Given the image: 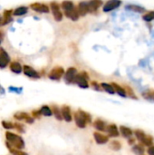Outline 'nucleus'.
Returning a JSON list of instances; mask_svg holds the SVG:
<instances>
[{
	"label": "nucleus",
	"mask_w": 154,
	"mask_h": 155,
	"mask_svg": "<svg viewBox=\"0 0 154 155\" xmlns=\"http://www.w3.org/2000/svg\"><path fill=\"white\" fill-rule=\"evenodd\" d=\"M73 120L74 121L76 126L81 129L86 128L87 124H91L93 122L92 115L89 113H87L84 110H81V109H79L74 113Z\"/></svg>",
	"instance_id": "obj_1"
},
{
	"label": "nucleus",
	"mask_w": 154,
	"mask_h": 155,
	"mask_svg": "<svg viewBox=\"0 0 154 155\" xmlns=\"http://www.w3.org/2000/svg\"><path fill=\"white\" fill-rule=\"evenodd\" d=\"M5 143L10 145L12 148H15L19 150H23L25 148V143L21 135L6 131V133L5 134Z\"/></svg>",
	"instance_id": "obj_2"
},
{
	"label": "nucleus",
	"mask_w": 154,
	"mask_h": 155,
	"mask_svg": "<svg viewBox=\"0 0 154 155\" xmlns=\"http://www.w3.org/2000/svg\"><path fill=\"white\" fill-rule=\"evenodd\" d=\"M133 134H135L136 139L141 143V144L144 145V146H152L153 143V137L152 135H147L143 130L140 129H136L133 133Z\"/></svg>",
	"instance_id": "obj_3"
},
{
	"label": "nucleus",
	"mask_w": 154,
	"mask_h": 155,
	"mask_svg": "<svg viewBox=\"0 0 154 155\" xmlns=\"http://www.w3.org/2000/svg\"><path fill=\"white\" fill-rule=\"evenodd\" d=\"M74 84H77L82 89H88L90 87V84H89V74L85 71L78 73L76 74V76H75Z\"/></svg>",
	"instance_id": "obj_4"
},
{
	"label": "nucleus",
	"mask_w": 154,
	"mask_h": 155,
	"mask_svg": "<svg viewBox=\"0 0 154 155\" xmlns=\"http://www.w3.org/2000/svg\"><path fill=\"white\" fill-rule=\"evenodd\" d=\"M64 72L65 71L62 66H55L49 72L48 78L52 81H60L63 78Z\"/></svg>",
	"instance_id": "obj_5"
},
{
	"label": "nucleus",
	"mask_w": 154,
	"mask_h": 155,
	"mask_svg": "<svg viewBox=\"0 0 154 155\" xmlns=\"http://www.w3.org/2000/svg\"><path fill=\"white\" fill-rule=\"evenodd\" d=\"M14 118L18 122H24L27 124H33L34 123V119L25 112H17L14 114Z\"/></svg>",
	"instance_id": "obj_6"
},
{
	"label": "nucleus",
	"mask_w": 154,
	"mask_h": 155,
	"mask_svg": "<svg viewBox=\"0 0 154 155\" xmlns=\"http://www.w3.org/2000/svg\"><path fill=\"white\" fill-rule=\"evenodd\" d=\"M77 74H78V72L75 67H69L66 70V72H64V74L63 76L65 84H73L74 83V79H75V76Z\"/></svg>",
	"instance_id": "obj_7"
},
{
	"label": "nucleus",
	"mask_w": 154,
	"mask_h": 155,
	"mask_svg": "<svg viewBox=\"0 0 154 155\" xmlns=\"http://www.w3.org/2000/svg\"><path fill=\"white\" fill-rule=\"evenodd\" d=\"M50 7H51V10H52V13H53V16L54 18V20L56 22H61L63 20V13L60 9V5L54 1V2H51L50 3Z\"/></svg>",
	"instance_id": "obj_8"
},
{
	"label": "nucleus",
	"mask_w": 154,
	"mask_h": 155,
	"mask_svg": "<svg viewBox=\"0 0 154 155\" xmlns=\"http://www.w3.org/2000/svg\"><path fill=\"white\" fill-rule=\"evenodd\" d=\"M121 5H122L121 0H108L103 6V11L104 13H109L111 11L117 9L119 6H121Z\"/></svg>",
	"instance_id": "obj_9"
},
{
	"label": "nucleus",
	"mask_w": 154,
	"mask_h": 155,
	"mask_svg": "<svg viewBox=\"0 0 154 155\" xmlns=\"http://www.w3.org/2000/svg\"><path fill=\"white\" fill-rule=\"evenodd\" d=\"M30 8L36 12V13H40V14H48L50 9H49V6L46 5L45 4H42V3H39V2H34V3H32L30 5Z\"/></svg>",
	"instance_id": "obj_10"
},
{
	"label": "nucleus",
	"mask_w": 154,
	"mask_h": 155,
	"mask_svg": "<svg viewBox=\"0 0 154 155\" xmlns=\"http://www.w3.org/2000/svg\"><path fill=\"white\" fill-rule=\"evenodd\" d=\"M23 73L25 76H27L28 78H31V79H39L41 77L40 74L34 70L33 67H31L30 65H24L23 66Z\"/></svg>",
	"instance_id": "obj_11"
},
{
	"label": "nucleus",
	"mask_w": 154,
	"mask_h": 155,
	"mask_svg": "<svg viewBox=\"0 0 154 155\" xmlns=\"http://www.w3.org/2000/svg\"><path fill=\"white\" fill-rule=\"evenodd\" d=\"M10 63H11V58L8 53L5 49L1 48L0 49V69L6 68Z\"/></svg>",
	"instance_id": "obj_12"
},
{
	"label": "nucleus",
	"mask_w": 154,
	"mask_h": 155,
	"mask_svg": "<svg viewBox=\"0 0 154 155\" xmlns=\"http://www.w3.org/2000/svg\"><path fill=\"white\" fill-rule=\"evenodd\" d=\"M60 109H61L63 120H64L66 123H71L73 121V114H72L71 107L68 105H63Z\"/></svg>",
	"instance_id": "obj_13"
},
{
	"label": "nucleus",
	"mask_w": 154,
	"mask_h": 155,
	"mask_svg": "<svg viewBox=\"0 0 154 155\" xmlns=\"http://www.w3.org/2000/svg\"><path fill=\"white\" fill-rule=\"evenodd\" d=\"M93 139L95 141V143L99 145H103L109 142V137L108 135H105L100 132H94L93 133Z\"/></svg>",
	"instance_id": "obj_14"
},
{
	"label": "nucleus",
	"mask_w": 154,
	"mask_h": 155,
	"mask_svg": "<svg viewBox=\"0 0 154 155\" xmlns=\"http://www.w3.org/2000/svg\"><path fill=\"white\" fill-rule=\"evenodd\" d=\"M105 132L108 134V137H112V138H115V137H118L120 136V132H119V129L117 127L116 124H108L106 126V130Z\"/></svg>",
	"instance_id": "obj_15"
},
{
	"label": "nucleus",
	"mask_w": 154,
	"mask_h": 155,
	"mask_svg": "<svg viewBox=\"0 0 154 155\" xmlns=\"http://www.w3.org/2000/svg\"><path fill=\"white\" fill-rule=\"evenodd\" d=\"M87 4L89 8V13H94L103 5V0H90L87 2Z\"/></svg>",
	"instance_id": "obj_16"
},
{
	"label": "nucleus",
	"mask_w": 154,
	"mask_h": 155,
	"mask_svg": "<svg viewBox=\"0 0 154 155\" xmlns=\"http://www.w3.org/2000/svg\"><path fill=\"white\" fill-rule=\"evenodd\" d=\"M78 14L80 16H85L89 13V8H88V4L86 1H82L78 4V6L76 7Z\"/></svg>",
	"instance_id": "obj_17"
},
{
	"label": "nucleus",
	"mask_w": 154,
	"mask_h": 155,
	"mask_svg": "<svg viewBox=\"0 0 154 155\" xmlns=\"http://www.w3.org/2000/svg\"><path fill=\"white\" fill-rule=\"evenodd\" d=\"M9 69L12 73L15 74H20L23 73V66L22 64L19 63V62H16V61H14V62H11L9 64Z\"/></svg>",
	"instance_id": "obj_18"
},
{
	"label": "nucleus",
	"mask_w": 154,
	"mask_h": 155,
	"mask_svg": "<svg viewBox=\"0 0 154 155\" xmlns=\"http://www.w3.org/2000/svg\"><path fill=\"white\" fill-rule=\"evenodd\" d=\"M13 21V10H5L2 15V25H5Z\"/></svg>",
	"instance_id": "obj_19"
},
{
	"label": "nucleus",
	"mask_w": 154,
	"mask_h": 155,
	"mask_svg": "<svg viewBox=\"0 0 154 155\" xmlns=\"http://www.w3.org/2000/svg\"><path fill=\"white\" fill-rule=\"evenodd\" d=\"M119 132H120V134L126 138V139H129L131 138L133 135V132L131 128L127 127V126H124V125H121L120 128H119Z\"/></svg>",
	"instance_id": "obj_20"
},
{
	"label": "nucleus",
	"mask_w": 154,
	"mask_h": 155,
	"mask_svg": "<svg viewBox=\"0 0 154 155\" xmlns=\"http://www.w3.org/2000/svg\"><path fill=\"white\" fill-rule=\"evenodd\" d=\"M93 127H94L98 132H100V133H101V132H105L106 126H107L106 123H105L104 121L101 120V119H96V120L93 122Z\"/></svg>",
	"instance_id": "obj_21"
},
{
	"label": "nucleus",
	"mask_w": 154,
	"mask_h": 155,
	"mask_svg": "<svg viewBox=\"0 0 154 155\" xmlns=\"http://www.w3.org/2000/svg\"><path fill=\"white\" fill-rule=\"evenodd\" d=\"M60 6L63 8V10L64 11V13L70 12V11H72L73 9L75 8V5H74V2L73 1H70V0H64V1H63Z\"/></svg>",
	"instance_id": "obj_22"
},
{
	"label": "nucleus",
	"mask_w": 154,
	"mask_h": 155,
	"mask_svg": "<svg viewBox=\"0 0 154 155\" xmlns=\"http://www.w3.org/2000/svg\"><path fill=\"white\" fill-rule=\"evenodd\" d=\"M112 85H113V89H114V92H115L118 95H120L121 97H123V98L127 97L126 93H125V90H124V88H123V86H121L120 84H116V83H112Z\"/></svg>",
	"instance_id": "obj_23"
},
{
	"label": "nucleus",
	"mask_w": 154,
	"mask_h": 155,
	"mask_svg": "<svg viewBox=\"0 0 154 155\" xmlns=\"http://www.w3.org/2000/svg\"><path fill=\"white\" fill-rule=\"evenodd\" d=\"M64 15H65V16H66L67 18L71 19V20L74 21V22L77 21V20L79 19V17H80V15H79V14H78V11H77V8H76V7H75L74 9H73L72 11H70V12L64 13Z\"/></svg>",
	"instance_id": "obj_24"
},
{
	"label": "nucleus",
	"mask_w": 154,
	"mask_h": 155,
	"mask_svg": "<svg viewBox=\"0 0 154 155\" xmlns=\"http://www.w3.org/2000/svg\"><path fill=\"white\" fill-rule=\"evenodd\" d=\"M125 9L129 10V11H132V12H135V13H143V12H145V8L141 6V5H127L125 6Z\"/></svg>",
	"instance_id": "obj_25"
},
{
	"label": "nucleus",
	"mask_w": 154,
	"mask_h": 155,
	"mask_svg": "<svg viewBox=\"0 0 154 155\" xmlns=\"http://www.w3.org/2000/svg\"><path fill=\"white\" fill-rule=\"evenodd\" d=\"M51 110H52L53 115L55 117L56 120H58V121H62V120H63L62 114H61V109H60L56 104H52Z\"/></svg>",
	"instance_id": "obj_26"
},
{
	"label": "nucleus",
	"mask_w": 154,
	"mask_h": 155,
	"mask_svg": "<svg viewBox=\"0 0 154 155\" xmlns=\"http://www.w3.org/2000/svg\"><path fill=\"white\" fill-rule=\"evenodd\" d=\"M28 12V7L26 6H19L17 8H15L13 11V15L15 16H23L25 15H26Z\"/></svg>",
	"instance_id": "obj_27"
},
{
	"label": "nucleus",
	"mask_w": 154,
	"mask_h": 155,
	"mask_svg": "<svg viewBox=\"0 0 154 155\" xmlns=\"http://www.w3.org/2000/svg\"><path fill=\"white\" fill-rule=\"evenodd\" d=\"M42 116H44V117H51L53 115V113H52V110H51V107L48 106V105H43L41 106V108L39 109Z\"/></svg>",
	"instance_id": "obj_28"
},
{
	"label": "nucleus",
	"mask_w": 154,
	"mask_h": 155,
	"mask_svg": "<svg viewBox=\"0 0 154 155\" xmlns=\"http://www.w3.org/2000/svg\"><path fill=\"white\" fill-rule=\"evenodd\" d=\"M5 146L8 150V152L10 153L11 155H29L27 153L24 152L23 150H19V149H15V148H12L10 145H8L7 143H5Z\"/></svg>",
	"instance_id": "obj_29"
},
{
	"label": "nucleus",
	"mask_w": 154,
	"mask_h": 155,
	"mask_svg": "<svg viewBox=\"0 0 154 155\" xmlns=\"http://www.w3.org/2000/svg\"><path fill=\"white\" fill-rule=\"evenodd\" d=\"M101 87H102V90L105 91L106 93L110 94H114L115 92H114V89L112 85V84H107V83H102L101 84Z\"/></svg>",
	"instance_id": "obj_30"
},
{
	"label": "nucleus",
	"mask_w": 154,
	"mask_h": 155,
	"mask_svg": "<svg viewBox=\"0 0 154 155\" xmlns=\"http://www.w3.org/2000/svg\"><path fill=\"white\" fill-rule=\"evenodd\" d=\"M109 148L113 151H120L122 149V143L117 141V140H113V141H111L110 143H109Z\"/></svg>",
	"instance_id": "obj_31"
},
{
	"label": "nucleus",
	"mask_w": 154,
	"mask_h": 155,
	"mask_svg": "<svg viewBox=\"0 0 154 155\" xmlns=\"http://www.w3.org/2000/svg\"><path fill=\"white\" fill-rule=\"evenodd\" d=\"M132 151L137 155H143L144 153V148H143V145H142V144L133 145L132 148Z\"/></svg>",
	"instance_id": "obj_32"
},
{
	"label": "nucleus",
	"mask_w": 154,
	"mask_h": 155,
	"mask_svg": "<svg viewBox=\"0 0 154 155\" xmlns=\"http://www.w3.org/2000/svg\"><path fill=\"white\" fill-rule=\"evenodd\" d=\"M14 129H15V131L18 133V134H25V125L20 123V122H16V123H14Z\"/></svg>",
	"instance_id": "obj_33"
},
{
	"label": "nucleus",
	"mask_w": 154,
	"mask_h": 155,
	"mask_svg": "<svg viewBox=\"0 0 154 155\" xmlns=\"http://www.w3.org/2000/svg\"><path fill=\"white\" fill-rule=\"evenodd\" d=\"M123 88H124V90H125V93H126V95H127L128 97H131V98H133V99H137V96H136V94H134L133 90V89H132L130 86L126 85V86H124Z\"/></svg>",
	"instance_id": "obj_34"
},
{
	"label": "nucleus",
	"mask_w": 154,
	"mask_h": 155,
	"mask_svg": "<svg viewBox=\"0 0 154 155\" xmlns=\"http://www.w3.org/2000/svg\"><path fill=\"white\" fill-rule=\"evenodd\" d=\"M143 19L145 22H152L154 20V11H150L143 15Z\"/></svg>",
	"instance_id": "obj_35"
},
{
	"label": "nucleus",
	"mask_w": 154,
	"mask_h": 155,
	"mask_svg": "<svg viewBox=\"0 0 154 155\" xmlns=\"http://www.w3.org/2000/svg\"><path fill=\"white\" fill-rule=\"evenodd\" d=\"M1 124H2L3 128L5 129V130H7V131H10V130H13L14 129V123H12V122L4 120V121H2Z\"/></svg>",
	"instance_id": "obj_36"
},
{
	"label": "nucleus",
	"mask_w": 154,
	"mask_h": 155,
	"mask_svg": "<svg viewBox=\"0 0 154 155\" xmlns=\"http://www.w3.org/2000/svg\"><path fill=\"white\" fill-rule=\"evenodd\" d=\"M143 97L148 100V101H152L154 102V91H148V92H145L143 93Z\"/></svg>",
	"instance_id": "obj_37"
},
{
	"label": "nucleus",
	"mask_w": 154,
	"mask_h": 155,
	"mask_svg": "<svg viewBox=\"0 0 154 155\" xmlns=\"http://www.w3.org/2000/svg\"><path fill=\"white\" fill-rule=\"evenodd\" d=\"M8 92L14 93L16 94H20L23 93V87H15V86H9L8 87Z\"/></svg>",
	"instance_id": "obj_38"
},
{
	"label": "nucleus",
	"mask_w": 154,
	"mask_h": 155,
	"mask_svg": "<svg viewBox=\"0 0 154 155\" xmlns=\"http://www.w3.org/2000/svg\"><path fill=\"white\" fill-rule=\"evenodd\" d=\"M31 116L35 120V119H40L41 116H42V114H41V113H40L39 110H33L32 113H31Z\"/></svg>",
	"instance_id": "obj_39"
},
{
	"label": "nucleus",
	"mask_w": 154,
	"mask_h": 155,
	"mask_svg": "<svg viewBox=\"0 0 154 155\" xmlns=\"http://www.w3.org/2000/svg\"><path fill=\"white\" fill-rule=\"evenodd\" d=\"M91 86H92V87H93V89H94L95 91H102V87H101V85H100L97 82H95V81L91 82Z\"/></svg>",
	"instance_id": "obj_40"
},
{
	"label": "nucleus",
	"mask_w": 154,
	"mask_h": 155,
	"mask_svg": "<svg viewBox=\"0 0 154 155\" xmlns=\"http://www.w3.org/2000/svg\"><path fill=\"white\" fill-rule=\"evenodd\" d=\"M147 153L148 155H154V146H150V147H148V149H147Z\"/></svg>",
	"instance_id": "obj_41"
},
{
	"label": "nucleus",
	"mask_w": 154,
	"mask_h": 155,
	"mask_svg": "<svg viewBox=\"0 0 154 155\" xmlns=\"http://www.w3.org/2000/svg\"><path fill=\"white\" fill-rule=\"evenodd\" d=\"M128 141H129L128 143H129L130 145H133V144L135 143V139H134V138H132V137H131V138L128 139Z\"/></svg>",
	"instance_id": "obj_42"
},
{
	"label": "nucleus",
	"mask_w": 154,
	"mask_h": 155,
	"mask_svg": "<svg viewBox=\"0 0 154 155\" xmlns=\"http://www.w3.org/2000/svg\"><path fill=\"white\" fill-rule=\"evenodd\" d=\"M5 94V88L0 84V94L1 95H4Z\"/></svg>",
	"instance_id": "obj_43"
},
{
	"label": "nucleus",
	"mask_w": 154,
	"mask_h": 155,
	"mask_svg": "<svg viewBox=\"0 0 154 155\" xmlns=\"http://www.w3.org/2000/svg\"><path fill=\"white\" fill-rule=\"evenodd\" d=\"M0 25H2V15H0Z\"/></svg>",
	"instance_id": "obj_44"
},
{
	"label": "nucleus",
	"mask_w": 154,
	"mask_h": 155,
	"mask_svg": "<svg viewBox=\"0 0 154 155\" xmlns=\"http://www.w3.org/2000/svg\"><path fill=\"white\" fill-rule=\"evenodd\" d=\"M1 41H2V39H0V45H1Z\"/></svg>",
	"instance_id": "obj_45"
},
{
	"label": "nucleus",
	"mask_w": 154,
	"mask_h": 155,
	"mask_svg": "<svg viewBox=\"0 0 154 155\" xmlns=\"http://www.w3.org/2000/svg\"><path fill=\"white\" fill-rule=\"evenodd\" d=\"M0 9H1V6H0Z\"/></svg>",
	"instance_id": "obj_46"
}]
</instances>
